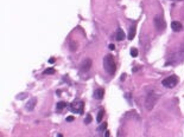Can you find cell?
<instances>
[{"label":"cell","mask_w":184,"mask_h":137,"mask_svg":"<svg viewBox=\"0 0 184 137\" xmlns=\"http://www.w3.org/2000/svg\"><path fill=\"white\" fill-rule=\"evenodd\" d=\"M171 1H182V0H171Z\"/></svg>","instance_id":"cell-23"},{"label":"cell","mask_w":184,"mask_h":137,"mask_svg":"<svg viewBox=\"0 0 184 137\" xmlns=\"http://www.w3.org/2000/svg\"><path fill=\"white\" fill-rule=\"evenodd\" d=\"M24 96H25L24 93H22V95H18V96H17V98H18V99H23V98H25Z\"/></svg>","instance_id":"cell-19"},{"label":"cell","mask_w":184,"mask_h":137,"mask_svg":"<svg viewBox=\"0 0 184 137\" xmlns=\"http://www.w3.org/2000/svg\"><path fill=\"white\" fill-rule=\"evenodd\" d=\"M55 73V68H46L44 71V75H54Z\"/></svg>","instance_id":"cell-14"},{"label":"cell","mask_w":184,"mask_h":137,"mask_svg":"<svg viewBox=\"0 0 184 137\" xmlns=\"http://www.w3.org/2000/svg\"><path fill=\"white\" fill-rule=\"evenodd\" d=\"M69 46H70V50H71V51H76V49H77V44L75 43V41H74V40H70Z\"/></svg>","instance_id":"cell-12"},{"label":"cell","mask_w":184,"mask_h":137,"mask_svg":"<svg viewBox=\"0 0 184 137\" xmlns=\"http://www.w3.org/2000/svg\"><path fill=\"white\" fill-rule=\"evenodd\" d=\"M154 26L158 31H164L165 27H166V24H165V20L163 18V15H156L154 17Z\"/></svg>","instance_id":"cell-4"},{"label":"cell","mask_w":184,"mask_h":137,"mask_svg":"<svg viewBox=\"0 0 184 137\" xmlns=\"http://www.w3.org/2000/svg\"><path fill=\"white\" fill-rule=\"evenodd\" d=\"M103 68L109 75H114L116 71V65L114 61V57L112 54H107L103 59Z\"/></svg>","instance_id":"cell-1"},{"label":"cell","mask_w":184,"mask_h":137,"mask_svg":"<svg viewBox=\"0 0 184 137\" xmlns=\"http://www.w3.org/2000/svg\"><path fill=\"white\" fill-rule=\"evenodd\" d=\"M36 104H37V98H31L27 103H26V110H29V111H32L35 107H36Z\"/></svg>","instance_id":"cell-6"},{"label":"cell","mask_w":184,"mask_h":137,"mask_svg":"<svg viewBox=\"0 0 184 137\" xmlns=\"http://www.w3.org/2000/svg\"><path fill=\"white\" fill-rule=\"evenodd\" d=\"M134 36H135V23L131 26L130 33H128V39H130V40H132V39L134 38Z\"/></svg>","instance_id":"cell-10"},{"label":"cell","mask_w":184,"mask_h":137,"mask_svg":"<svg viewBox=\"0 0 184 137\" xmlns=\"http://www.w3.org/2000/svg\"><path fill=\"white\" fill-rule=\"evenodd\" d=\"M56 107H57V110H62V109H64V108L67 107V103L65 102H58Z\"/></svg>","instance_id":"cell-13"},{"label":"cell","mask_w":184,"mask_h":137,"mask_svg":"<svg viewBox=\"0 0 184 137\" xmlns=\"http://www.w3.org/2000/svg\"><path fill=\"white\" fill-rule=\"evenodd\" d=\"M131 56L132 57H137L138 56V50L137 49H131Z\"/></svg>","instance_id":"cell-16"},{"label":"cell","mask_w":184,"mask_h":137,"mask_svg":"<svg viewBox=\"0 0 184 137\" xmlns=\"http://www.w3.org/2000/svg\"><path fill=\"white\" fill-rule=\"evenodd\" d=\"M103 96H105V90L103 89H98L94 92V98L99 99V100H101V99L103 98Z\"/></svg>","instance_id":"cell-8"},{"label":"cell","mask_w":184,"mask_h":137,"mask_svg":"<svg viewBox=\"0 0 184 137\" xmlns=\"http://www.w3.org/2000/svg\"><path fill=\"white\" fill-rule=\"evenodd\" d=\"M115 38H116V40H119V41H121V40L125 39V33H123V31L121 30V29H119V30L116 31Z\"/></svg>","instance_id":"cell-9"},{"label":"cell","mask_w":184,"mask_h":137,"mask_svg":"<svg viewBox=\"0 0 184 137\" xmlns=\"http://www.w3.org/2000/svg\"><path fill=\"white\" fill-rule=\"evenodd\" d=\"M106 129H107V123H102L99 127V131H105Z\"/></svg>","instance_id":"cell-15"},{"label":"cell","mask_w":184,"mask_h":137,"mask_svg":"<svg viewBox=\"0 0 184 137\" xmlns=\"http://www.w3.org/2000/svg\"><path fill=\"white\" fill-rule=\"evenodd\" d=\"M90 68H92V59H90V58H87V59L83 60V63L81 64V68H82V71L87 72V71L90 70Z\"/></svg>","instance_id":"cell-5"},{"label":"cell","mask_w":184,"mask_h":137,"mask_svg":"<svg viewBox=\"0 0 184 137\" xmlns=\"http://www.w3.org/2000/svg\"><path fill=\"white\" fill-rule=\"evenodd\" d=\"M177 83H178V79H177L176 76H170L168 78H165V79H163V82H161L164 88H169V89L176 86Z\"/></svg>","instance_id":"cell-3"},{"label":"cell","mask_w":184,"mask_h":137,"mask_svg":"<svg viewBox=\"0 0 184 137\" xmlns=\"http://www.w3.org/2000/svg\"><path fill=\"white\" fill-rule=\"evenodd\" d=\"M106 137H109V131H106V135H105Z\"/></svg>","instance_id":"cell-22"},{"label":"cell","mask_w":184,"mask_h":137,"mask_svg":"<svg viewBox=\"0 0 184 137\" xmlns=\"http://www.w3.org/2000/svg\"><path fill=\"white\" fill-rule=\"evenodd\" d=\"M157 100H158V96H157L156 93H153V92L148 93V95H147V97H146V100H145L146 109H147V110H151V109L156 105Z\"/></svg>","instance_id":"cell-2"},{"label":"cell","mask_w":184,"mask_h":137,"mask_svg":"<svg viewBox=\"0 0 184 137\" xmlns=\"http://www.w3.org/2000/svg\"><path fill=\"white\" fill-rule=\"evenodd\" d=\"M49 61H50L51 64H52V63H55V58H51V59H50V60H49Z\"/></svg>","instance_id":"cell-21"},{"label":"cell","mask_w":184,"mask_h":137,"mask_svg":"<svg viewBox=\"0 0 184 137\" xmlns=\"http://www.w3.org/2000/svg\"><path fill=\"white\" fill-rule=\"evenodd\" d=\"M57 137H62V135H61V134H60V135H57Z\"/></svg>","instance_id":"cell-24"},{"label":"cell","mask_w":184,"mask_h":137,"mask_svg":"<svg viewBox=\"0 0 184 137\" xmlns=\"http://www.w3.org/2000/svg\"><path fill=\"white\" fill-rule=\"evenodd\" d=\"M103 116H105V109H100L99 112H98V117H96V121L100 123L101 121H102Z\"/></svg>","instance_id":"cell-11"},{"label":"cell","mask_w":184,"mask_h":137,"mask_svg":"<svg viewBox=\"0 0 184 137\" xmlns=\"http://www.w3.org/2000/svg\"><path fill=\"white\" fill-rule=\"evenodd\" d=\"M74 121V117L73 116H69V117H67V122H73Z\"/></svg>","instance_id":"cell-18"},{"label":"cell","mask_w":184,"mask_h":137,"mask_svg":"<svg viewBox=\"0 0 184 137\" xmlns=\"http://www.w3.org/2000/svg\"><path fill=\"white\" fill-rule=\"evenodd\" d=\"M171 29H172V31H175V32H181V31L183 30V25L179 23V21H172V23H171Z\"/></svg>","instance_id":"cell-7"},{"label":"cell","mask_w":184,"mask_h":137,"mask_svg":"<svg viewBox=\"0 0 184 137\" xmlns=\"http://www.w3.org/2000/svg\"><path fill=\"white\" fill-rule=\"evenodd\" d=\"M90 122H92V116H90V115H88V116H87V118L85 119V123H86V124H89Z\"/></svg>","instance_id":"cell-17"},{"label":"cell","mask_w":184,"mask_h":137,"mask_svg":"<svg viewBox=\"0 0 184 137\" xmlns=\"http://www.w3.org/2000/svg\"><path fill=\"white\" fill-rule=\"evenodd\" d=\"M108 47H109V50H114V49H115L114 44H109V46H108Z\"/></svg>","instance_id":"cell-20"}]
</instances>
